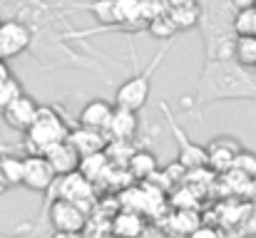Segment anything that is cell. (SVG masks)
I'll return each mask as SVG.
<instances>
[{
    "mask_svg": "<svg viewBox=\"0 0 256 238\" xmlns=\"http://www.w3.org/2000/svg\"><path fill=\"white\" fill-rule=\"evenodd\" d=\"M0 12L5 17L22 20L32 30L30 55L42 67H78L107 79V72L90 62L87 55L75 52L68 45L72 32L68 30V20L58 15V5H48L45 0H0Z\"/></svg>",
    "mask_w": 256,
    "mask_h": 238,
    "instance_id": "cell-1",
    "label": "cell"
},
{
    "mask_svg": "<svg viewBox=\"0 0 256 238\" xmlns=\"http://www.w3.org/2000/svg\"><path fill=\"white\" fill-rule=\"evenodd\" d=\"M214 102H256V72L236 60H204L186 112L196 114Z\"/></svg>",
    "mask_w": 256,
    "mask_h": 238,
    "instance_id": "cell-2",
    "label": "cell"
},
{
    "mask_svg": "<svg viewBox=\"0 0 256 238\" xmlns=\"http://www.w3.org/2000/svg\"><path fill=\"white\" fill-rule=\"evenodd\" d=\"M204 60H234L236 52V0H196Z\"/></svg>",
    "mask_w": 256,
    "mask_h": 238,
    "instance_id": "cell-3",
    "label": "cell"
},
{
    "mask_svg": "<svg viewBox=\"0 0 256 238\" xmlns=\"http://www.w3.org/2000/svg\"><path fill=\"white\" fill-rule=\"evenodd\" d=\"M170 47H172V42H167V45H164V50H160L144 70L140 67L137 55H134V47H132V65H134V75H132L130 79H124V82L117 87V92H114V104H117V107H124V109L140 112V109L147 104L150 92H152V77H154L157 67L162 65V60H164V55H167V50H170Z\"/></svg>",
    "mask_w": 256,
    "mask_h": 238,
    "instance_id": "cell-4",
    "label": "cell"
},
{
    "mask_svg": "<svg viewBox=\"0 0 256 238\" xmlns=\"http://www.w3.org/2000/svg\"><path fill=\"white\" fill-rule=\"evenodd\" d=\"M70 127L65 122V117L52 107V104H40V112H38V119L32 122V127L25 132V142H28V149L30 154H45L50 147L60 144V142H68L70 137Z\"/></svg>",
    "mask_w": 256,
    "mask_h": 238,
    "instance_id": "cell-5",
    "label": "cell"
},
{
    "mask_svg": "<svg viewBox=\"0 0 256 238\" xmlns=\"http://www.w3.org/2000/svg\"><path fill=\"white\" fill-rule=\"evenodd\" d=\"M160 112L164 114V119H167V124H170V129H172V134H174V139H176V149H179L176 161H179L186 171H199V169L209 166L206 147H204V144L192 142V139L186 137V132H182V127H179L176 117L172 114V109H170V104H167V102H160Z\"/></svg>",
    "mask_w": 256,
    "mask_h": 238,
    "instance_id": "cell-6",
    "label": "cell"
},
{
    "mask_svg": "<svg viewBox=\"0 0 256 238\" xmlns=\"http://www.w3.org/2000/svg\"><path fill=\"white\" fill-rule=\"evenodd\" d=\"M30 45H32V30L22 20L5 17V22L0 25V62L30 52Z\"/></svg>",
    "mask_w": 256,
    "mask_h": 238,
    "instance_id": "cell-7",
    "label": "cell"
},
{
    "mask_svg": "<svg viewBox=\"0 0 256 238\" xmlns=\"http://www.w3.org/2000/svg\"><path fill=\"white\" fill-rule=\"evenodd\" d=\"M48 221L55 231L82 234V229L87 226V211L68 199H52V204L48 209Z\"/></svg>",
    "mask_w": 256,
    "mask_h": 238,
    "instance_id": "cell-8",
    "label": "cell"
},
{
    "mask_svg": "<svg viewBox=\"0 0 256 238\" xmlns=\"http://www.w3.org/2000/svg\"><path fill=\"white\" fill-rule=\"evenodd\" d=\"M58 184V174L50 166V161L42 154H28L25 157V176H22V186L30 191H50Z\"/></svg>",
    "mask_w": 256,
    "mask_h": 238,
    "instance_id": "cell-9",
    "label": "cell"
},
{
    "mask_svg": "<svg viewBox=\"0 0 256 238\" xmlns=\"http://www.w3.org/2000/svg\"><path fill=\"white\" fill-rule=\"evenodd\" d=\"M244 152V147L236 142V137H214L209 144H206V154H209V166L214 171H232L234 169V161L236 157Z\"/></svg>",
    "mask_w": 256,
    "mask_h": 238,
    "instance_id": "cell-10",
    "label": "cell"
},
{
    "mask_svg": "<svg viewBox=\"0 0 256 238\" xmlns=\"http://www.w3.org/2000/svg\"><path fill=\"white\" fill-rule=\"evenodd\" d=\"M38 112H40V104L30 97V94H20L18 99H12L5 109H2V119L10 129H18V132H28L32 127V122L38 119Z\"/></svg>",
    "mask_w": 256,
    "mask_h": 238,
    "instance_id": "cell-11",
    "label": "cell"
},
{
    "mask_svg": "<svg viewBox=\"0 0 256 238\" xmlns=\"http://www.w3.org/2000/svg\"><path fill=\"white\" fill-rule=\"evenodd\" d=\"M55 189H58V194H60L58 199H68V201H72V204H78V206H82V209L94 201L92 181L85 179L80 171H75V174H70V176H60L58 184H55Z\"/></svg>",
    "mask_w": 256,
    "mask_h": 238,
    "instance_id": "cell-12",
    "label": "cell"
},
{
    "mask_svg": "<svg viewBox=\"0 0 256 238\" xmlns=\"http://www.w3.org/2000/svg\"><path fill=\"white\" fill-rule=\"evenodd\" d=\"M114 109H117V107H114L110 99L94 97V99H90L85 107L78 112V124H80V127H87V129H97V132H104V134H107Z\"/></svg>",
    "mask_w": 256,
    "mask_h": 238,
    "instance_id": "cell-13",
    "label": "cell"
},
{
    "mask_svg": "<svg viewBox=\"0 0 256 238\" xmlns=\"http://www.w3.org/2000/svg\"><path fill=\"white\" fill-rule=\"evenodd\" d=\"M42 157L50 161V166L55 169L58 179H60V176H70V174L80 171V164H82V157L78 154V149H75L70 142H60V144L50 147Z\"/></svg>",
    "mask_w": 256,
    "mask_h": 238,
    "instance_id": "cell-14",
    "label": "cell"
},
{
    "mask_svg": "<svg viewBox=\"0 0 256 238\" xmlns=\"http://www.w3.org/2000/svg\"><path fill=\"white\" fill-rule=\"evenodd\" d=\"M137 134H140V117H137V112L117 107L114 114H112L110 129H107V137H112L110 142H132Z\"/></svg>",
    "mask_w": 256,
    "mask_h": 238,
    "instance_id": "cell-15",
    "label": "cell"
},
{
    "mask_svg": "<svg viewBox=\"0 0 256 238\" xmlns=\"http://www.w3.org/2000/svg\"><path fill=\"white\" fill-rule=\"evenodd\" d=\"M68 142L78 149V154L85 159L92 154H102L107 152V139H104V132H97V129H87V127H75L68 137Z\"/></svg>",
    "mask_w": 256,
    "mask_h": 238,
    "instance_id": "cell-16",
    "label": "cell"
},
{
    "mask_svg": "<svg viewBox=\"0 0 256 238\" xmlns=\"http://www.w3.org/2000/svg\"><path fill=\"white\" fill-rule=\"evenodd\" d=\"M70 7L87 10L94 15L100 25H114L120 27V15H117V0H92V2H72Z\"/></svg>",
    "mask_w": 256,
    "mask_h": 238,
    "instance_id": "cell-17",
    "label": "cell"
},
{
    "mask_svg": "<svg viewBox=\"0 0 256 238\" xmlns=\"http://www.w3.org/2000/svg\"><path fill=\"white\" fill-rule=\"evenodd\" d=\"M144 231V221L137 211H122L112 221V234L117 238H140Z\"/></svg>",
    "mask_w": 256,
    "mask_h": 238,
    "instance_id": "cell-18",
    "label": "cell"
},
{
    "mask_svg": "<svg viewBox=\"0 0 256 238\" xmlns=\"http://www.w3.org/2000/svg\"><path fill=\"white\" fill-rule=\"evenodd\" d=\"M127 171L134 179H152L157 174V157L147 149H137L127 161Z\"/></svg>",
    "mask_w": 256,
    "mask_h": 238,
    "instance_id": "cell-19",
    "label": "cell"
},
{
    "mask_svg": "<svg viewBox=\"0 0 256 238\" xmlns=\"http://www.w3.org/2000/svg\"><path fill=\"white\" fill-rule=\"evenodd\" d=\"M174 25L179 30H189V27H199V2H189V5H176L167 10Z\"/></svg>",
    "mask_w": 256,
    "mask_h": 238,
    "instance_id": "cell-20",
    "label": "cell"
},
{
    "mask_svg": "<svg viewBox=\"0 0 256 238\" xmlns=\"http://www.w3.org/2000/svg\"><path fill=\"white\" fill-rule=\"evenodd\" d=\"M110 171V157L107 152L102 154H92V157H85L82 164H80V174L90 179V181H97V179H104Z\"/></svg>",
    "mask_w": 256,
    "mask_h": 238,
    "instance_id": "cell-21",
    "label": "cell"
},
{
    "mask_svg": "<svg viewBox=\"0 0 256 238\" xmlns=\"http://www.w3.org/2000/svg\"><path fill=\"white\" fill-rule=\"evenodd\" d=\"M234 60L249 70H256V35H239Z\"/></svg>",
    "mask_w": 256,
    "mask_h": 238,
    "instance_id": "cell-22",
    "label": "cell"
},
{
    "mask_svg": "<svg viewBox=\"0 0 256 238\" xmlns=\"http://www.w3.org/2000/svg\"><path fill=\"white\" fill-rule=\"evenodd\" d=\"M147 32H150L152 37H157V40H167V42H172L174 35L179 32V27L174 25V20L170 17V12H162V15H157V17L150 20Z\"/></svg>",
    "mask_w": 256,
    "mask_h": 238,
    "instance_id": "cell-23",
    "label": "cell"
},
{
    "mask_svg": "<svg viewBox=\"0 0 256 238\" xmlns=\"http://www.w3.org/2000/svg\"><path fill=\"white\" fill-rule=\"evenodd\" d=\"M0 171L5 174L10 186H22V176H25V157H2L0 161Z\"/></svg>",
    "mask_w": 256,
    "mask_h": 238,
    "instance_id": "cell-24",
    "label": "cell"
},
{
    "mask_svg": "<svg viewBox=\"0 0 256 238\" xmlns=\"http://www.w3.org/2000/svg\"><path fill=\"white\" fill-rule=\"evenodd\" d=\"M236 32L239 35H256V5H244L236 12Z\"/></svg>",
    "mask_w": 256,
    "mask_h": 238,
    "instance_id": "cell-25",
    "label": "cell"
},
{
    "mask_svg": "<svg viewBox=\"0 0 256 238\" xmlns=\"http://www.w3.org/2000/svg\"><path fill=\"white\" fill-rule=\"evenodd\" d=\"M234 169H236L239 174L249 176V179H256V154L249 152V149H244V152L236 157V161H234Z\"/></svg>",
    "mask_w": 256,
    "mask_h": 238,
    "instance_id": "cell-26",
    "label": "cell"
},
{
    "mask_svg": "<svg viewBox=\"0 0 256 238\" xmlns=\"http://www.w3.org/2000/svg\"><path fill=\"white\" fill-rule=\"evenodd\" d=\"M20 94H25L22 92V87L18 84V79L15 77H10L5 84H0V109H5L12 99H18Z\"/></svg>",
    "mask_w": 256,
    "mask_h": 238,
    "instance_id": "cell-27",
    "label": "cell"
},
{
    "mask_svg": "<svg viewBox=\"0 0 256 238\" xmlns=\"http://www.w3.org/2000/svg\"><path fill=\"white\" fill-rule=\"evenodd\" d=\"M242 236L244 238H256V206L246 211V219L242 221Z\"/></svg>",
    "mask_w": 256,
    "mask_h": 238,
    "instance_id": "cell-28",
    "label": "cell"
},
{
    "mask_svg": "<svg viewBox=\"0 0 256 238\" xmlns=\"http://www.w3.org/2000/svg\"><path fill=\"white\" fill-rule=\"evenodd\" d=\"M189 238H222V234L212 226H199L194 234H189Z\"/></svg>",
    "mask_w": 256,
    "mask_h": 238,
    "instance_id": "cell-29",
    "label": "cell"
},
{
    "mask_svg": "<svg viewBox=\"0 0 256 238\" xmlns=\"http://www.w3.org/2000/svg\"><path fill=\"white\" fill-rule=\"evenodd\" d=\"M246 199L252 201V206H256V179H252V184H249V194H246Z\"/></svg>",
    "mask_w": 256,
    "mask_h": 238,
    "instance_id": "cell-30",
    "label": "cell"
},
{
    "mask_svg": "<svg viewBox=\"0 0 256 238\" xmlns=\"http://www.w3.org/2000/svg\"><path fill=\"white\" fill-rule=\"evenodd\" d=\"M10 79V72H8V65L5 62H0V84H5Z\"/></svg>",
    "mask_w": 256,
    "mask_h": 238,
    "instance_id": "cell-31",
    "label": "cell"
},
{
    "mask_svg": "<svg viewBox=\"0 0 256 238\" xmlns=\"http://www.w3.org/2000/svg\"><path fill=\"white\" fill-rule=\"evenodd\" d=\"M50 238H85L82 234H62V231H55Z\"/></svg>",
    "mask_w": 256,
    "mask_h": 238,
    "instance_id": "cell-32",
    "label": "cell"
},
{
    "mask_svg": "<svg viewBox=\"0 0 256 238\" xmlns=\"http://www.w3.org/2000/svg\"><path fill=\"white\" fill-rule=\"evenodd\" d=\"M8 189H10V184H8V179H5V174L0 171V196H2V194H5Z\"/></svg>",
    "mask_w": 256,
    "mask_h": 238,
    "instance_id": "cell-33",
    "label": "cell"
},
{
    "mask_svg": "<svg viewBox=\"0 0 256 238\" xmlns=\"http://www.w3.org/2000/svg\"><path fill=\"white\" fill-rule=\"evenodd\" d=\"M239 2V7H244V0H236ZM246 5H252V0H246Z\"/></svg>",
    "mask_w": 256,
    "mask_h": 238,
    "instance_id": "cell-34",
    "label": "cell"
},
{
    "mask_svg": "<svg viewBox=\"0 0 256 238\" xmlns=\"http://www.w3.org/2000/svg\"><path fill=\"white\" fill-rule=\"evenodd\" d=\"M2 157H5V149H2V144H0V161H2Z\"/></svg>",
    "mask_w": 256,
    "mask_h": 238,
    "instance_id": "cell-35",
    "label": "cell"
},
{
    "mask_svg": "<svg viewBox=\"0 0 256 238\" xmlns=\"http://www.w3.org/2000/svg\"><path fill=\"white\" fill-rule=\"evenodd\" d=\"M0 238H20V236H8V234H0Z\"/></svg>",
    "mask_w": 256,
    "mask_h": 238,
    "instance_id": "cell-36",
    "label": "cell"
},
{
    "mask_svg": "<svg viewBox=\"0 0 256 238\" xmlns=\"http://www.w3.org/2000/svg\"><path fill=\"white\" fill-rule=\"evenodd\" d=\"M2 22H5V17H2V12H0V25H2Z\"/></svg>",
    "mask_w": 256,
    "mask_h": 238,
    "instance_id": "cell-37",
    "label": "cell"
}]
</instances>
